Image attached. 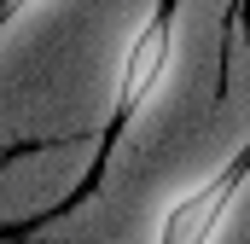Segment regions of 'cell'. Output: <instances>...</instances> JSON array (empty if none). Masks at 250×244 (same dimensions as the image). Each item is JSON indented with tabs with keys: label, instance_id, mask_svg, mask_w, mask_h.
Here are the masks:
<instances>
[{
	"label": "cell",
	"instance_id": "obj_5",
	"mask_svg": "<svg viewBox=\"0 0 250 244\" xmlns=\"http://www.w3.org/2000/svg\"><path fill=\"white\" fill-rule=\"evenodd\" d=\"M204 244H250V163L233 175V192L221 203V221H215V233Z\"/></svg>",
	"mask_w": 250,
	"mask_h": 244
},
{
	"label": "cell",
	"instance_id": "obj_4",
	"mask_svg": "<svg viewBox=\"0 0 250 244\" xmlns=\"http://www.w3.org/2000/svg\"><path fill=\"white\" fill-rule=\"evenodd\" d=\"M227 192H233V181H215V186H204V192H192V198H181L175 215H169V227H163V244H204L215 233V221H221Z\"/></svg>",
	"mask_w": 250,
	"mask_h": 244
},
{
	"label": "cell",
	"instance_id": "obj_6",
	"mask_svg": "<svg viewBox=\"0 0 250 244\" xmlns=\"http://www.w3.org/2000/svg\"><path fill=\"white\" fill-rule=\"evenodd\" d=\"M0 244H41V239H29V233H18V239H12V233H0Z\"/></svg>",
	"mask_w": 250,
	"mask_h": 244
},
{
	"label": "cell",
	"instance_id": "obj_1",
	"mask_svg": "<svg viewBox=\"0 0 250 244\" xmlns=\"http://www.w3.org/2000/svg\"><path fill=\"white\" fill-rule=\"evenodd\" d=\"M169 70L123 105L93 186L29 239L163 244L181 198L250 163V23L239 0H169Z\"/></svg>",
	"mask_w": 250,
	"mask_h": 244
},
{
	"label": "cell",
	"instance_id": "obj_7",
	"mask_svg": "<svg viewBox=\"0 0 250 244\" xmlns=\"http://www.w3.org/2000/svg\"><path fill=\"white\" fill-rule=\"evenodd\" d=\"M239 12H245V23H250V0H239Z\"/></svg>",
	"mask_w": 250,
	"mask_h": 244
},
{
	"label": "cell",
	"instance_id": "obj_2",
	"mask_svg": "<svg viewBox=\"0 0 250 244\" xmlns=\"http://www.w3.org/2000/svg\"><path fill=\"white\" fill-rule=\"evenodd\" d=\"M169 0H23L0 18V151L76 134H111L123 117L134 35Z\"/></svg>",
	"mask_w": 250,
	"mask_h": 244
},
{
	"label": "cell",
	"instance_id": "obj_3",
	"mask_svg": "<svg viewBox=\"0 0 250 244\" xmlns=\"http://www.w3.org/2000/svg\"><path fill=\"white\" fill-rule=\"evenodd\" d=\"M105 140L111 134H76V140L0 151V233H29L70 209L99 175Z\"/></svg>",
	"mask_w": 250,
	"mask_h": 244
}]
</instances>
